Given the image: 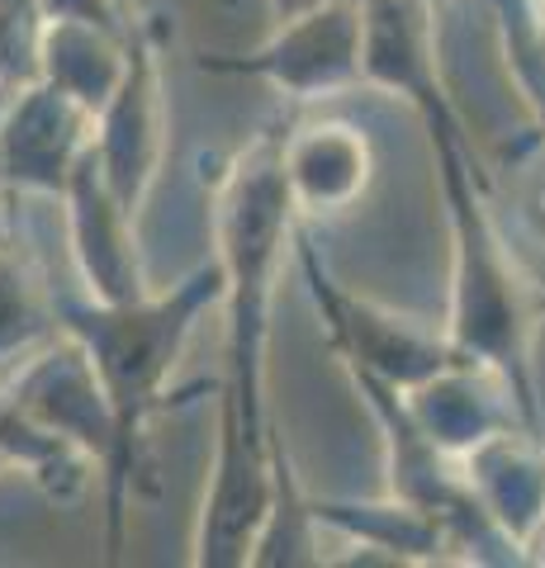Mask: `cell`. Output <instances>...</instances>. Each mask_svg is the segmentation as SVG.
<instances>
[{"instance_id": "1", "label": "cell", "mask_w": 545, "mask_h": 568, "mask_svg": "<svg viewBox=\"0 0 545 568\" xmlns=\"http://www.w3.org/2000/svg\"><path fill=\"white\" fill-rule=\"evenodd\" d=\"M214 265L223 275V379L214 465L195 511L190 564L252 568V545L275 503V432L266 403L271 317L280 275L294 252L299 209L280 166V133H261L238 148L214 175Z\"/></svg>"}, {"instance_id": "2", "label": "cell", "mask_w": 545, "mask_h": 568, "mask_svg": "<svg viewBox=\"0 0 545 568\" xmlns=\"http://www.w3.org/2000/svg\"><path fill=\"white\" fill-rule=\"evenodd\" d=\"M413 114L422 119L436 156V181H442L446 233H451V298H446V342L455 355L484 361L503 369L522 394L526 413L536 417V327H541V294L532 275L507 242L488 175L465 138V119L451 104V91L436 85Z\"/></svg>"}, {"instance_id": "3", "label": "cell", "mask_w": 545, "mask_h": 568, "mask_svg": "<svg viewBox=\"0 0 545 568\" xmlns=\"http://www.w3.org/2000/svg\"><path fill=\"white\" fill-rule=\"evenodd\" d=\"M223 298L219 265H195L166 290H148L124 304H100V298H62L58 327L91 355L104 403L114 413L119 459L104 484V517H110V555L124 545V517L138 465H143V432L157 413H166L171 379L185 361V346Z\"/></svg>"}, {"instance_id": "4", "label": "cell", "mask_w": 545, "mask_h": 568, "mask_svg": "<svg viewBox=\"0 0 545 568\" xmlns=\"http://www.w3.org/2000/svg\"><path fill=\"white\" fill-rule=\"evenodd\" d=\"M294 261H299V275H304L309 304L327 332V346L342 361L346 375H371L408 394V388L432 379L455 355L446 342V327H427L413 313H398L390 304H380V298L346 290L304 233H294Z\"/></svg>"}, {"instance_id": "5", "label": "cell", "mask_w": 545, "mask_h": 568, "mask_svg": "<svg viewBox=\"0 0 545 568\" xmlns=\"http://www.w3.org/2000/svg\"><path fill=\"white\" fill-rule=\"evenodd\" d=\"M365 10L361 0H323L285 20H271V33L242 52H204L200 67L209 77L261 81L275 95L299 104H319L365 85L361 71Z\"/></svg>"}, {"instance_id": "6", "label": "cell", "mask_w": 545, "mask_h": 568, "mask_svg": "<svg viewBox=\"0 0 545 568\" xmlns=\"http://www.w3.org/2000/svg\"><path fill=\"white\" fill-rule=\"evenodd\" d=\"M166 81H162V43L148 20H133V52L124 81L95 110V162L110 190L138 219L166 162Z\"/></svg>"}, {"instance_id": "7", "label": "cell", "mask_w": 545, "mask_h": 568, "mask_svg": "<svg viewBox=\"0 0 545 568\" xmlns=\"http://www.w3.org/2000/svg\"><path fill=\"white\" fill-rule=\"evenodd\" d=\"M95 148V110L48 81L14 85L0 114V194L62 200L67 181Z\"/></svg>"}, {"instance_id": "8", "label": "cell", "mask_w": 545, "mask_h": 568, "mask_svg": "<svg viewBox=\"0 0 545 568\" xmlns=\"http://www.w3.org/2000/svg\"><path fill=\"white\" fill-rule=\"evenodd\" d=\"M62 223H67V252H72L77 280L85 298L100 304H124V298L148 294V265L138 246V213L119 200L95 162V148L62 190Z\"/></svg>"}, {"instance_id": "9", "label": "cell", "mask_w": 545, "mask_h": 568, "mask_svg": "<svg viewBox=\"0 0 545 568\" xmlns=\"http://www.w3.org/2000/svg\"><path fill=\"white\" fill-rule=\"evenodd\" d=\"M0 384L10 388V398L24 407L29 417H39L52 432L72 436L77 446H85L100 459V484H110L114 459H119V440H114V413L104 403V388L95 379V365L72 336L58 332L48 346H39L0 375Z\"/></svg>"}, {"instance_id": "10", "label": "cell", "mask_w": 545, "mask_h": 568, "mask_svg": "<svg viewBox=\"0 0 545 568\" xmlns=\"http://www.w3.org/2000/svg\"><path fill=\"white\" fill-rule=\"evenodd\" d=\"M403 398H408L422 432L455 459H465L480 440L503 432V426H536L513 379L484 361H470V355H451L432 379H422Z\"/></svg>"}, {"instance_id": "11", "label": "cell", "mask_w": 545, "mask_h": 568, "mask_svg": "<svg viewBox=\"0 0 545 568\" xmlns=\"http://www.w3.org/2000/svg\"><path fill=\"white\" fill-rule=\"evenodd\" d=\"M280 166L299 219H337L375 185V142L351 119H313L280 133Z\"/></svg>"}, {"instance_id": "12", "label": "cell", "mask_w": 545, "mask_h": 568, "mask_svg": "<svg viewBox=\"0 0 545 568\" xmlns=\"http://www.w3.org/2000/svg\"><path fill=\"white\" fill-rule=\"evenodd\" d=\"M461 469L488 521L526 559V540L545 521V440L536 436V426H503L461 459Z\"/></svg>"}, {"instance_id": "13", "label": "cell", "mask_w": 545, "mask_h": 568, "mask_svg": "<svg viewBox=\"0 0 545 568\" xmlns=\"http://www.w3.org/2000/svg\"><path fill=\"white\" fill-rule=\"evenodd\" d=\"M365 10V48L361 71L365 85L413 104L446 85L442 52H436V6L427 0H361Z\"/></svg>"}, {"instance_id": "14", "label": "cell", "mask_w": 545, "mask_h": 568, "mask_svg": "<svg viewBox=\"0 0 545 568\" xmlns=\"http://www.w3.org/2000/svg\"><path fill=\"white\" fill-rule=\"evenodd\" d=\"M313 503V521L319 530H337V536L361 549L346 555L342 564L356 559H375V564H446L451 559V530L417 511L408 503L384 493L380 503H356V497H309Z\"/></svg>"}, {"instance_id": "15", "label": "cell", "mask_w": 545, "mask_h": 568, "mask_svg": "<svg viewBox=\"0 0 545 568\" xmlns=\"http://www.w3.org/2000/svg\"><path fill=\"white\" fill-rule=\"evenodd\" d=\"M133 52V24L81 20V14H43L39 33V81L58 85L85 110H100L124 81Z\"/></svg>"}, {"instance_id": "16", "label": "cell", "mask_w": 545, "mask_h": 568, "mask_svg": "<svg viewBox=\"0 0 545 568\" xmlns=\"http://www.w3.org/2000/svg\"><path fill=\"white\" fill-rule=\"evenodd\" d=\"M0 459H6V469L29 474V484L58 507L85 503L100 484V459L85 446H77L72 436L29 417L10 398L6 384H0Z\"/></svg>"}, {"instance_id": "17", "label": "cell", "mask_w": 545, "mask_h": 568, "mask_svg": "<svg viewBox=\"0 0 545 568\" xmlns=\"http://www.w3.org/2000/svg\"><path fill=\"white\" fill-rule=\"evenodd\" d=\"M58 298L14 242H0V375L58 336Z\"/></svg>"}, {"instance_id": "18", "label": "cell", "mask_w": 545, "mask_h": 568, "mask_svg": "<svg viewBox=\"0 0 545 568\" xmlns=\"http://www.w3.org/2000/svg\"><path fill=\"white\" fill-rule=\"evenodd\" d=\"M309 6H323V0H271V20H285V14H299Z\"/></svg>"}, {"instance_id": "19", "label": "cell", "mask_w": 545, "mask_h": 568, "mask_svg": "<svg viewBox=\"0 0 545 568\" xmlns=\"http://www.w3.org/2000/svg\"><path fill=\"white\" fill-rule=\"evenodd\" d=\"M526 564H545V521L536 526V536L526 540Z\"/></svg>"}, {"instance_id": "20", "label": "cell", "mask_w": 545, "mask_h": 568, "mask_svg": "<svg viewBox=\"0 0 545 568\" xmlns=\"http://www.w3.org/2000/svg\"><path fill=\"white\" fill-rule=\"evenodd\" d=\"M541 58H545V0H541Z\"/></svg>"}, {"instance_id": "21", "label": "cell", "mask_w": 545, "mask_h": 568, "mask_svg": "<svg viewBox=\"0 0 545 568\" xmlns=\"http://www.w3.org/2000/svg\"><path fill=\"white\" fill-rule=\"evenodd\" d=\"M427 6H436V10H442V6H446V0H427Z\"/></svg>"}, {"instance_id": "22", "label": "cell", "mask_w": 545, "mask_h": 568, "mask_svg": "<svg viewBox=\"0 0 545 568\" xmlns=\"http://www.w3.org/2000/svg\"><path fill=\"white\" fill-rule=\"evenodd\" d=\"M0 469H6V459H0Z\"/></svg>"}]
</instances>
